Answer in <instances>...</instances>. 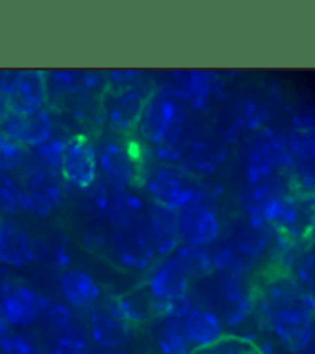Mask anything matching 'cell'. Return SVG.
I'll use <instances>...</instances> for the list:
<instances>
[{
	"label": "cell",
	"mask_w": 315,
	"mask_h": 354,
	"mask_svg": "<svg viewBox=\"0 0 315 354\" xmlns=\"http://www.w3.org/2000/svg\"><path fill=\"white\" fill-rule=\"evenodd\" d=\"M140 185L149 201L179 213L193 203L209 201L217 203L223 194V185H209L191 176L179 165L155 162L140 174Z\"/></svg>",
	"instance_id": "cell-1"
},
{
	"label": "cell",
	"mask_w": 315,
	"mask_h": 354,
	"mask_svg": "<svg viewBox=\"0 0 315 354\" xmlns=\"http://www.w3.org/2000/svg\"><path fill=\"white\" fill-rule=\"evenodd\" d=\"M260 324L280 346L298 354L315 328V297L298 288L260 319Z\"/></svg>",
	"instance_id": "cell-2"
},
{
	"label": "cell",
	"mask_w": 315,
	"mask_h": 354,
	"mask_svg": "<svg viewBox=\"0 0 315 354\" xmlns=\"http://www.w3.org/2000/svg\"><path fill=\"white\" fill-rule=\"evenodd\" d=\"M296 159L286 145V133L268 125L254 133L243 153L246 187H257L278 174H291Z\"/></svg>",
	"instance_id": "cell-3"
},
{
	"label": "cell",
	"mask_w": 315,
	"mask_h": 354,
	"mask_svg": "<svg viewBox=\"0 0 315 354\" xmlns=\"http://www.w3.org/2000/svg\"><path fill=\"white\" fill-rule=\"evenodd\" d=\"M208 281L211 302L203 306L214 310L226 328H240L256 315V291L248 277L214 273Z\"/></svg>",
	"instance_id": "cell-4"
},
{
	"label": "cell",
	"mask_w": 315,
	"mask_h": 354,
	"mask_svg": "<svg viewBox=\"0 0 315 354\" xmlns=\"http://www.w3.org/2000/svg\"><path fill=\"white\" fill-rule=\"evenodd\" d=\"M155 88L146 80L126 88H108L102 94V113L109 133L129 138L145 110L146 102Z\"/></svg>",
	"instance_id": "cell-5"
},
{
	"label": "cell",
	"mask_w": 315,
	"mask_h": 354,
	"mask_svg": "<svg viewBox=\"0 0 315 354\" xmlns=\"http://www.w3.org/2000/svg\"><path fill=\"white\" fill-rule=\"evenodd\" d=\"M193 113L189 106L177 99L165 88H155L145 105L142 118L137 125L135 134L145 142L149 148L162 144L173 129L184 120H189Z\"/></svg>",
	"instance_id": "cell-6"
},
{
	"label": "cell",
	"mask_w": 315,
	"mask_h": 354,
	"mask_svg": "<svg viewBox=\"0 0 315 354\" xmlns=\"http://www.w3.org/2000/svg\"><path fill=\"white\" fill-rule=\"evenodd\" d=\"M99 173L114 192L129 189L140 180V162L126 138L109 133L95 144Z\"/></svg>",
	"instance_id": "cell-7"
},
{
	"label": "cell",
	"mask_w": 315,
	"mask_h": 354,
	"mask_svg": "<svg viewBox=\"0 0 315 354\" xmlns=\"http://www.w3.org/2000/svg\"><path fill=\"white\" fill-rule=\"evenodd\" d=\"M109 259L117 268L137 274L148 273L160 261L145 223L131 228H113Z\"/></svg>",
	"instance_id": "cell-8"
},
{
	"label": "cell",
	"mask_w": 315,
	"mask_h": 354,
	"mask_svg": "<svg viewBox=\"0 0 315 354\" xmlns=\"http://www.w3.org/2000/svg\"><path fill=\"white\" fill-rule=\"evenodd\" d=\"M165 90L189 106L193 113L204 111L212 99L226 96L223 74L207 70H175L169 74Z\"/></svg>",
	"instance_id": "cell-9"
},
{
	"label": "cell",
	"mask_w": 315,
	"mask_h": 354,
	"mask_svg": "<svg viewBox=\"0 0 315 354\" xmlns=\"http://www.w3.org/2000/svg\"><path fill=\"white\" fill-rule=\"evenodd\" d=\"M46 239L31 234L10 217L0 222V265L6 268H26L42 262Z\"/></svg>",
	"instance_id": "cell-10"
},
{
	"label": "cell",
	"mask_w": 315,
	"mask_h": 354,
	"mask_svg": "<svg viewBox=\"0 0 315 354\" xmlns=\"http://www.w3.org/2000/svg\"><path fill=\"white\" fill-rule=\"evenodd\" d=\"M61 177L68 187L84 193L99 180V163L95 144L86 133H74L65 149Z\"/></svg>",
	"instance_id": "cell-11"
},
{
	"label": "cell",
	"mask_w": 315,
	"mask_h": 354,
	"mask_svg": "<svg viewBox=\"0 0 315 354\" xmlns=\"http://www.w3.org/2000/svg\"><path fill=\"white\" fill-rule=\"evenodd\" d=\"M179 234L182 243L193 247L211 248L222 239V219L218 216L217 203L203 201L180 209Z\"/></svg>",
	"instance_id": "cell-12"
},
{
	"label": "cell",
	"mask_w": 315,
	"mask_h": 354,
	"mask_svg": "<svg viewBox=\"0 0 315 354\" xmlns=\"http://www.w3.org/2000/svg\"><path fill=\"white\" fill-rule=\"evenodd\" d=\"M191 279L174 256L160 259L146 273L143 287L155 302H169L191 295Z\"/></svg>",
	"instance_id": "cell-13"
},
{
	"label": "cell",
	"mask_w": 315,
	"mask_h": 354,
	"mask_svg": "<svg viewBox=\"0 0 315 354\" xmlns=\"http://www.w3.org/2000/svg\"><path fill=\"white\" fill-rule=\"evenodd\" d=\"M0 131L10 136L26 149H32L51 138L56 131V124L48 108L32 113L11 110L0 124Z\"/></svg>",
	"instance_id": "cell-14"
},
{
	"label": "cell",
	"mask_w": 315,
	"mask_h": 354,
	"mask_svg": "<svg viewBox=\"0 0 315 354\" xmlns=\"http://www.w3.org/2000/svg\"><path fill=\"white\" fill-rule=\"evenodd\" d=\"M50 100L80 96H102L108 90L106 71L52 70L46 71Z\"/></svg>",
	"instance_id": "cell-15"
},
{
	"label": "cell",
	"mask_w": 315,
	"mask_h": 354,
	"mask_svg": "<svg viewBox=\"0 0 315 354\" xmlns=\"http://www.w3.org/2000/svg\"><path fill=\"white\" fill-rule=\"evenodd\" d=\"M86 331L99 350L126 348L137 337L135 326L109 315L100 305L86 313Z\"/></svg>",
	"instance_id": "cell-16"
},
{
	"label": "cell",
	"mask_w": 315,
	"mask_h": 354,
	"mask_svg": "<svg viewBox=\"0 0 315 354\" xmlns=\"http://www.w3.org/2000/svg\"><path fill=\"white\" fill-rule=\"evenodd\" d=\"M229 158V145L223 139L193 136L180 162V168L197 179L214 174Z\"/></svg>",
	"instance_id": "cell-17"
},
{
	"label": "cell",
	"mask_w": 315,
	"mask_h": 354,
	"mask_svg": "<svg viewBox=\"0 0 315 354\" xmlns=\"http://www.w3.org/2000/svg\"><path fill=\"white\" fill-rule=\"evenodd\" d=\"M59 292L61 301L74 311H90L105 299L102 283L91 273L82 268H70L60 274Z\"/></svg>",
	"instance_id": "cell-18"
},
{
	"label": "cell",
	"mask_w": 315,
	"mask_h": 354,
	"mask_svg": "<svg viewBox=\"0 0 315 354\" xmlns=\"http://www.w3.org/2000/svg\"><path fill=\"white\" fill-rule=\"evenodd\" d=\"M19 180L25 192L51 214L64 207L68 201L66 183L60 173L23 167Z\"/></svg>",
	"instance_id": "cell-19"
},
{
	"label": "cell",
	"mask_w": 315,
	"mask_h": 354,
	"mask_svg": "<svg viewBox=\"0 0 315 354\" xmlns=\"http://www.w3.org/2000/svg\"><path fill=\"white\" fill-rule=\"evenodd\" d=\"M12 111L32 113L45 110L50 104L46 71L42 70H19L15 74L11 90L8 93Z\"/></svg>",
	"instance_id": "cell-20"
},
{
	"label": "cell",
	"mask_w": 315,
	"mask_h": 354,
	"mask_svg": "<svg viewBox=\"0 0 315 354\" xmlns=\"http://www.w3.org/2000/svg\"><path fill=\"white\" fill-rule=\"evenodd\" d=\"M145 227L159 259L173 256L174 251L182 243L177 211L159 205V203L149 199Z\"/></svg>",
	"instance_id": "cell-21"
},
{
	"label": "cell",
	"mask_w": 315,
	"mask_h": 354,
	"mask_svg": "<svg viewBox=\"0 0 315 354\" xmlns=\"http://www.w3.org/2000/svg\"><path fill=\"white\" fill-rule=\"evenodd\" d=\"M100 306L106 310L109 315L135 326L137 330L155 319L153 311V299L148 295L145 287L123 292V295L108 296L102 301Z\"/></svg>",
	"instance_id": "cell-22"
},
{
	"label": "cell",
	"mask_w": 315,
	"mask_h": 354,
	"mask_svg": "<svg viewBox=\"0 0 315 354\" xmlns=\"http://www.w3.org/2000/svg\"><path fill=\"white\" fill-rule=\"evenodd\" d=\"M183 324L195 350L208 348V346L220 342L228 335L222 317L214 310L198 304H195L189 315L184 317Z\"/></svg>",
	"instance_id": "cell-23"
},
{
	"label": "cell",
	"mask_w": 315,
	"mask_h": 354,
	"mask_svg": "<svg viewBox=\"0 0 315 354\" xmlns=\"http://www.w3.org/2000/svg\"><path fill=\"white\" fill-rule=\"evenodd\" d=\"M148 199L131 189L114 192L109 203L106 222L111 228H131L143 225L146 221Z\"/></svg>",
	"instance_id": "cell-24"
},
{
	"label": "cell",
	"mask_w": 315,
	"mask_h": 354,
	"mask_svg": "<svg viewBox=\"0 0 315 354\" xmlns=\"http://www.w3.org/2000/svg\"><path fill=\"white\" fill-rule=\"evenodd\" d=\"M154 321L153 339L157 354H193L195 351L180 319L160 317Z\"/></svg>",
	"instance_id": "cell-25"
},
{
	"label": "cell",
	"mask_w": 315,
	"mask_h": 354,
	"mask_svg": "<svg viewBox=\"0 0 315 354\" xmlns=\"http://www.w3.org/2000/svg\"><path fill=\"white\" fill-rule=\"evenodd\" d=\"M71 136H65L59 133L57 129L48 139L45 144L39 145L32 149H28V162L25 167L48 169V171L60 173L61 163H64L65 149Z\"/></svg>",
	"instance_id": "cell-26"
},
{
	"label": "cell",
	"mask_w": 315,
	"mask_h": 354,
	"mask_svg": "<svg viewBox=\"0 0 315 354\" xmlns=\"http://www.w3.org/2000/svg\"><path fill=\"white\" fill-rule=\"evenodd\" d=\"M46 354H93L91 339L85 328L75 324L73 328L60 333H51L46 342Z\"/></svg>",
	"instance_id": "cell-27"
},
{
	"label": "cell",
	"mask_w": 315,
	"mask_h": 354,
	"mask_svg": "<svg viewBox=\"0 0 315 354\" xmlns=\"http://www.w3.org/2000/svg\"><path fill=\"white\" fill-rule=\"evenodd\" d=\"M173 256L183 265V268L187 270L188 276L193 281H204L216 273L209 248L180 243Z\"/></svg>",
	"instance_id": "cell-28"
},
{
	"label": "cell",
	"mask_w": 315,
	"mask_h": 354,
	"mask_svg": "<svg viewBox=\"0 0 315 354\" xmlns=\"http://www.w3.org/2000/svg\"><path fill=\"white\" fill-rule=\"evenodd\" d=\"M114 194L113 187L106 183L102 177L94 183V185L82 193L84 196V207L93 216L94 221L106 222L109 203H111Z\"/></svg>",
	"instance_id": "cell-29"
},
{
	"label": "cell",
	"mask_w": 315,
	"mask_h": 354,
	"mask_svg": "<svg viewBox=\"0 0 315 354\" xmlns=\"http://www.w3.org/2000/svg\"><path fill=\"white\" fill-rule=\"evenodd\" d=\"M25 189L12 174L0 173V213L6 216L22 214Z\"/></svg>",
	"instance_id": "cell-30"
},
{
	"label": "cell",
	"mask_w": 315,
	"mask_h": 354,
	"mask_svg": "<svg viewBox=\"0 0 315 354\" xmlns=\"http://www.w3.org/2000/svg\"><path fill=\"white\" fill-rule=\"evenodd\" d=\"M28 162V149L0 131V173H20Z\"/></svg>",
	"instance_id": "cell-31"
},
{
	"label": "cell",
	"mask_w": 315,
	"mask_h": 354,
	"mask_svg": "<svg viewBox=\"0 0 315 354\" xmlns=\"http://www.w3.org/2000/svg\"><path fill=\"white\" fill-rule=\"evenodd\" d=\"M257 336L245 335H226L220 342L208 346V348L195 350L193 354H260Z\"/></svg>",
	"instance_id": "cell-32"
},
{
	"label": "cell",
	"mask_w": 315,
	"mask_h": 354,
	"mask_svg": "<svg viewBox=\"0 0 315 354\" xmlns=\"http://www.w3.org/2000/svg\"><path fill=\"white\" fill-rule=\"evenodd\" d=\"M108 222L94 221L82 234V245L88 253L95 256L109 257L111 250V233L113 228L106 225Z\"/></svg>",
	"instance_id": "cell-33"
},
{
	"label": "cell",
	"mask_w": 315,
	"mask_h": 354,
	"mask_svg": "<svg viewBox=\"0 0 315 354\" xmlns=\"http://www.w3.org/2000/svg\"><path fill=\"white\" fill-rule=\"evenodd\" d=\"M286 145L298 162L315 159V129H291L286 133Z\"/></svg>",
	"instance_id": "cell-34"
},
{
	"label": "cell",
	"mask_w": 315,
	"mask_h": 354,
	"mask_svg": "<svg viewBox=\"0 0 315 354\" xmlns=\"http://www.w3.org/2000/svg\"><path fill=\"white\" fill-rule=\"evenodd\" d=\"M42 263L54 271H60V273H65V271L70 270L73 263V253L65 237H57L54 241L46 239Z\"/></svg>",
	"instance_id": "cell-35"
},
{
	"label": "cell",
	"mask_w": 315,
	"mask_h": 354,
	"mask_svg": "<svg viewBox=\"0 0 315 354\" xmlns=\"http://www.w3.org/2000/svg\"><path fill=\"white\" fill-rule=\"evenodd\" d=\"M291 276L301 291L315 297V251H303L294 263Z\"/></svg>",
	"instance_id": "cell-36"
},
{
	"label": "cell",
	"mask_w": 315,
	"mask_h": 354,
	"mask_svg": "<svg viewBox=\"0 0 315 354\" xmlns=\"http://www.w3.org/2000/svg\"><path fill=\"white\" fill-rule=\"evenodd\" d=\"M42 319L50 326L51 333L66 331L77 324L74 310L64 301H50L44 311Z\"/></svg>",
	"instance_id": "cell-37"
},
{
	"label": "cell",
	"mask_w": 315,
	"mask_h": 354,
	"mask_svg": "<svg viewBox=\"0 0 315 354\" xmlns=\"http://www.w3.org/2000/svg\"><path fill=\"white\" fill-rule=\"evenodd\" d=\"M0 354H42V348L32 337L10 331L0 339Z\"/></svg>",
	"instance_id": "cell-38"
},
{
	"label": "cell",
	"mask_w": 315,
	"mask_h": 354,
	"mask_svg": "<svg viewBox=\"0 0 315 354\" xmlns=\"http://www.w3.org/2000/svg\"><path fill=\"white\" fill-rule=\"evenodd\" d=\"M292 183L298 192L315 196V159L309 162H296L292 171Z\"/></svg>",
	"instance_id": "cell-39"
},
{
	"label": "cell",
	"mask_w": 315,
	"mask_h": 354,
	"mask_svg": "<svg viewBox=\"0 0 315 354\" xmlns=\"http://www.w3.org/2000/svg\"><path fill=\"white\" fill-rule=\"evenodd\" d=\"M291 129H315V104L303 102L291 108L289 111Z\"/></svg>",
	"instance_id": "cell-40"
},
{
	"label": "cell",
	"mask_w": 315,
	"mask_h": 354,
	"mask_svg": "<svg viewBox=\"0 0 315 354\" xmlns=\"http://www.w3.org/2000/svg\"><path fill=\"white\" fill-rule=\"evenodd\" d=\"M145 71L142 70H109L106 71L108 88H126L146 80Z\"/></svg>",
	"instance_id": "cell-41"
},
{
	"label": "cell",
	"mask_w": 315,
	"mask_h": 354,
	"mask_svg": "<svg viewBox=\"0 0 315 354\" xmlns=\"http://www.w3.org/2000/svg\"><path fill=\"white\" fill-rule=\"evenodd\" d=\"M10 111H11L10 100L2 91H0V124H2L3 119L6 118V115H8Z\"/></svg>",
	"instance_id": "cell-42"
},
{
	"label": "cell",
	"mask_w": 315,
	"mask_h": 354,
	"mask_svg": "<svg viewBox=\"0 0 315 354\" xmlns=\"http://www.w3.org/2000/svg\"><path fill=\"white\" fill-rule=\"evenodd\" d=\"M11 331V328L8 325H6V322L3 321V317H2V315H0V339L2 337H5L6 335H8V333Z\"/></svg>",
	"instance_id": "cell-43"
},
{
	"label": "cell",
	"mask_w": 315,
	"mask_h": 354,
	"mask_svg": "<svg viewBox=\"0 0 315 354\" xmlns=\"http://www.w3.org/2000/svg\"><path fill=\"white\" fill-rule=\"evenodd\" d=\"M100 354H134L126 348H120V350H100Z\"/></svg>",
	"instance_id": "cell-44"
},
{
	"label": "cell",
	"mask_w": 315,
	"mask_h": 354,
	"mask_svg": "<svg viewBox=\"0 0 315 354\" xmlns=\"http://www.w3.org/2000/svg\"><path fill=\"white\" fill-rule=\"evenodd\" d=\"M311 242L315 245V225H314V230H312V234H311Z\"/></svg>",
	"instance_id": "cell-45"
},
{
	"label": "cell",
	"mask_w": 315,
	"mask_h": 354,
	"mask_svg": "<svg viewBox=\"0 0 315 354\" xmlns=\"http://www.w3.org/2000/svg\"><path fill=\"white\" fill-rule=\"evenodd\" d=\"M93 354H100V350H99V348H97V350H94V351H93Z\"/></svg>",
	"instance_id": "cell-46"
},
{
	"label": "cell",
	"mask_w": 315,
	"mask_h": 354,
	"mask_svg": "<svg viewBox=\"0 0 315 354\" xmlns=\"http://www.w3.org/2000/svg\"><path fill=\"white\" fill-rule=\"evenodd\" d=\"M0 222H2V217H0Z\"/></svg>",
	"instance_id": "cell-47"
}]
</instances>
